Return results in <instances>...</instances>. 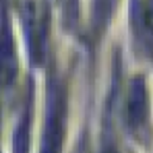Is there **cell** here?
<instances>
[{"mask_svg":"<svg viewBox=\"0 0 153 153\" xmlns=\"http://www.w3.org/2000/svg\"><path fill=\"white\" fill-rule=\"evenodd\" d=\"M100 153H118V149H116V143H114V137H110V134H105V137H103L102 151H100Z\"/></svg>","mask_w":153,"mask_h":153,"instance_id":"8","label":"cell"},{"mask_svg":"<svg viewBox=\"0 0 153 153\" xmlns=\"http://www.w3.org/2000/svg\"><path fill=\"white\" fill-rule=\"evenodd\" d=\"M64 118H66V100L64 91L54 79L50 83L48 95V112L44 124V139H42V153H60L62 139H64Z\"/></svg>","mask_w":153,"mask_h":153,"instance_id":"2","label":"cell"},{"mask_svg":"<svg viewBox=\"0 0 153 153\" xmlns=\"http://www.w3.org/2000/svg\"><path fill=\"white\" fill-rule=\"evenodd\" d=\"M118 0H91V25H93V33L102 35L108 27L110 17L114 15Z\"/></svg>","mask_w":153,"mask_h":153,"instance_id":"7","label":"cell"},{"mask_svg":"<svg viewBox=\"0 0 153 153\" xmlns=\"http://www.w3.org/2000/svg\"><path fill=\"white\" fill-rule=\"evenodd\" d=\"M31 118H33V91H29V95H27L23 112H21V118H19L15 134H13V153H29Z\"/></svg>","mask_w":153,"mask_h":153,"instance_id":"6","label":"cell"},{"mask_svg":"<svg viewBox=\"0 0 153 153\" xmlns=\"http://www.w3.org/2000/svg\"><path fill=\"white\" fill-rule=\"evenodd\" d=\"M122 120L126 130L139 141L147 139L149 134V91L147 83L141 76H134L128 85L124 110H122Z\"/></svg>","mask_w":153,"mask_h":153,"instance_id":"1","label":"cell"},{"mask_svg":"<svg viewBox=\"0 0 153 153\" xmlns=\"http://www.w3.org/2000/svg\"><path fill=\"white\" fill-rule=\"evenodd\" d=\"M132 33L139 52L153 62V0H132Z\"/></svg>","mask_w":153,"mask_h":153,"instance_id":"4","label":"cell"},{"mask_svg":"<svg viewBox=\"0 0 153 153\" xmlns=\"http://www.w3.org/2000/svg\"><path fill=\"white\" fill-rule=\"evenodd\" d=\"M42 8H37L35 0H25L23 4V27L27 37V52L35 64L44 58V44L48 37V19L39 15Z\"/></svg>","mask_w":153,"mask_h":153,"instance_id":"3","label":"cell"},{"mask_svg":"<svg viewBox=\"0 0 153 153\" xmlns=\"http://www.w3.org/2000/svg\"><path fill=\"white\" fill-rule=\"evenodd\" d=\"M19 75V60L15 48V35L8 23L6 10L0 8V87H10Z\"/></svg>","mask_w":153,"mask_h":153,"instance_id":"5","label":"cell"}]
</instances>
